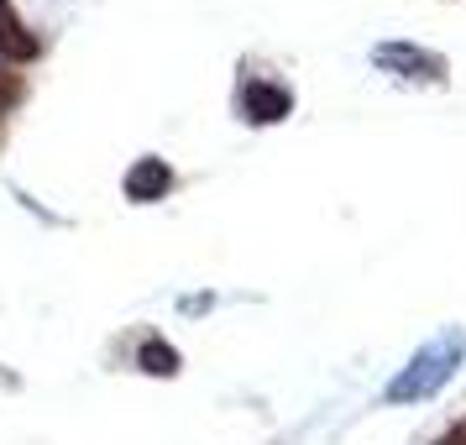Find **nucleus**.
I'll return each instance as SVG.
<instances>
[{
	"instance_id": "f257e3e1",
	"label": "nucleus",
	"mask_w": 466,
	"mask_h": 445,
	"mask_svg": "<svg viewBox=\"0 0 466 445\" xmlns=\"http://www.w3.org/2000/svg\"><path fill=\"white\" fill-rule=\"evenodd\" d=\"M461 357H466V336H461V330H441L420 357L403 367L399 378L388 382V403H420V399H430L435 388L451 382V372L461 367Z\"/></svg>"
},
{
	"instance_id": "f03ea898",
	"label": "nucleus",
	"mask_w": 466,
	"mask_h": 445,
	"mask_svg": "<svg viewBox=\"0 0 466 445\" xmlns=\"http://www.w3.org/2000/svg\"><path fill=\"white\" fill-rule=\"evenodd\" d=\"M382 68H393L403 79H445V58L441 53H424V47H409V43H382L372 53Z\"/></svg>"
},
{
	"instance_id": "7ed1b4c3",
	"label": "nucleus",
	"mask_w": 466,
	"mask_h": 445,
	"mask_svg": "<svg viewBox=\"0 0 466 445\" xmlns=\"http://www.w3.org/2000/svg\"><path fill=\"white\" fill-rule=\"evenodd\" d=\"M241 110H247V121L268 126V121H283L294 110V100H289V89L268 85V79H252V85L241 89Z\"/></svg>"
},
{
	"instance_id": "20e7f679",
	"label": "nucleus",
	"mask_w": 466,
	"mask_h": 445,
	"mask_svg": "<svg viewBox=\"0 0 466 445\" xmlns=\"http://www.w3.org/2000/svg\"><path fill=\"white\" fill-rule=\"evenodd\" d=\"M173 184V173L163 157H142L137 168L127 173V199H137V205H152V199H163Z\"/></svg>"
},
{
	"instance_id": "39448f33",
	"label": "nucleus",
	"mask_w": 466,
	"mask_h": 445,
	"mask_svg": "<svg viewBox=\"0 0 466 445\" xmlns=\"http://www.w3.org/2000/svg\"><path fill=\"white\" fill-rule=\"evenodd\" d=\"M0 47H5V58H16V64L37 58V37L22 26V16L11 11V0H0Z\"/></svg>"
},
{
	"instance_id": "423d86ee",
	"label": "nucleus",
	"mask_w": 466,
	"mask_h": 445,
	"mask_svg": "<svg viewBox=\"0 0 466 445\" xmlns=\"http://www.w3.org/2000/svg\"><path fill=\"white\" fill-rule=\"evenodd\" d=\"M142 367H147L152 378H173L178 372V351H173L168 340H147L142 346Z\"/></svg>"
},
{
	"instance_id": "0eeeda50",
	"label": "nucleus",
	"mask_w": 466,
	"mask_h": 445,
	"mask_svg": "<svg viewBox=\"0 0 466 445\" xmlns=\"http://www.w3.org/2000/svg\"><path fill=\"white\" fill-rule=\"evenodd\" d=\"M441 445H466V430H456V435H445Z\"/></svg>"
}]
</instances>
